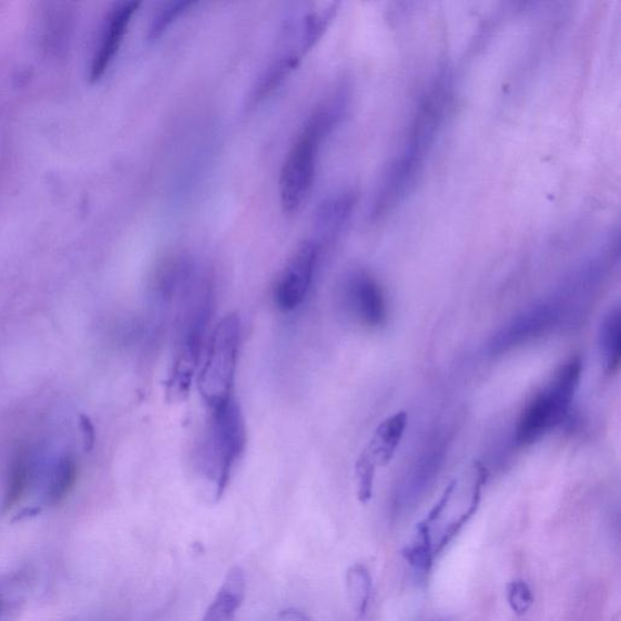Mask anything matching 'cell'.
<instances>
[{
    "label": "cell",
    "mask_w": 621,
    "mask_h": 621,
    "mask_svg": "<svg viewBox=\"0 0 621 621\" xmlns=\"http://www.w3.org/2000/svg\"><path fill=\"white\" fill-rule=\"evenodd\" d=\"M449 77L441 74L431 85L417 109L410 124L405 145L397 159L388 166L381 186L373 204L371 216L380 217L395 208L396 204L416 184L427 155L441 129L449 99Z\"/></svg>",
    "instance_id": "obj_1"
},
{
    "label": "cell",
    "mask_w": 621,
    "mask_h": 621,
    "mask_svg": "<svg viewBox=\"0 0 621 621\" xmlns=\"http://www.w3.org/2000/svg\"><path fill=\"white\" fill-rule=\"evenodd\" d=\"M347 105L348 95L340 89L308 115L281 170L279 200L284 214L294 215L303 208L315 183L323 142L342 123Z\"/></svg>",
    "instance_id": "obj_2"
},
{
    "label": "cell",
    "mask_w": 621,
    "mask_h": 621,
    "mask_svg": "<svg viewBox=\"0 0 621 621\" xmlns=\"http://www.w3.org/2000/svg\"><path fill=\"white\" fill-rule=\"evenodd\" d=\"M206 413L208 419L201 445L200 462L203 474L214 486L215 498L220 499L247 446V429L236 397L206 409Z\"/></svg>",
    "instance_id": "obj_3"
},
{
    "label": "cell",
    "mask_w": 621,
    "mask_h": 621,
    "mask_svg": "<svg viewBox=\"0 0 621 621\" xmlns=\"http://www.w3.org/2000/svg\"><path fill=\"white\" fill-rule=\"evenodd\" d=\"M584 303L564 286L552 296L528 306L501 326L488 343V353L501 356L572 325L584 310Z\"/></svg>",
    "instance_id": "obj_4"
},
{
    "label": "cell",
    "mask_w": 621,
    "mask_h": 621,
    "mask_svg": "<svg viewBox=\"0 0 621 621\" xmlns=\"http://www.w3.org/2000/svg\"><path fill=\"white\" fill-rule=\"evenodd\" d=\"M582 362L568 359L553 377L526 406L516 426L515 441L521 447L532 446L558 429L571 410L579 390Z\"/></svg>",
    "instance_id": "obj_5"
},
{
    "label": "cell",
    "mask_w": 621,
    "mask_h": 621,
    "mask_svg": "<svg viewBox=\"0 0 621 621\" xmlns=\"http://www.w3.org/2000/svg\"><path fill=\"white\" fill-rule=\"evenodd\" d=\"M242 338L237 314H230L212 334L208 354L200 373L198 390L206 409L227 403L235 396V380Z\"/></svg>",
    "instance_id": "obj_6"
},
{
    "label": "cell",
    "mask_w": 621,
    "mask_h": 621,
    "mask_svg": "<svg viewBox=\"0 0 621 621\" xmlns=\"http://www.w3.org/2000/svg\"><path fill=\"white\" fill-rule=\"evenodd\" d=\"M190 307L174 356L170 377L165 383V396L170 404L177 405L187 399L200 366L206 328L212 315L211 283L205 279L196 299Z\"/></svg>",
    "instance_id": "obj_7"
},
{
    "label": "cell",
    "mask_w": 621,
    "mask_h": 621,
    "mask_svg": "<svg viewBox=\"0 0 621 621\" xmlns=\"http://www.w3.org/2000/svg\"><path fill=\"white\" fill-rule=\"evenodd\" d=\"M322 254L318 245L307 238L289 258L274 289L275 305L282 313H292L304 304Z\"/></svg>",
    "instance_id": "obj_8"
},
{
    "label": "cell",
    "mask_w": 621,
    "mask_h": 621,
    "mask_svg": "<svg viewBox=\"0 0 621 621\" xmlns=\"http://www.w3.org/2000/svg\"><path fill=\"white\" fill-rule=\"evenodd\" d=\"M342 304L358 325L375 329L385 325L387 304L380 284L367 271L354 269L342 287Z\"/></svg>",
    "instance_id": "obj_9"
},
{
    "label": "cell",
    "mask_w": 621,
    "mask_h": 621,
    "mask_svg": "<svg viewBox=\"0 0 621 621\" xmlns=\"http://www.w3.org/2000/svg\"><path fill=\"white\" fill-rule=\"evenodd\" d=\"M446 451L445 439L437 438L420 452L397 486L393 501L395 516H405L418 507L435 483L442 468Z\"/></svg>",
    "instance_id": "obj_10"
},
{
    "label": "cell",
    "mask_w": 621,
    "mask_h": 621,
    "mask_svg": "<svg viewBox=\"0 0 621 621\" xmlns=\"http://www.w3.org/2000/svg\"><path fill=\"white\" fill-rule=\"evenodd\" d=\"M356 193L342 191L319 203L313 220V240L325 252L339 240L352 220L356 206Z\"/></svg>",
    "instance_id": "obj_11"
},
{
    "label": "cell",
    "mask_w": 621,
    "mask_h": 621,
    "mask_svg": "<svg viewBox=\"0 0 621 621\" xmlns=\"http://www.w3.org/2000/svg\"><path fill=\"white\" fill-rule=\"evenodd\" d=\"M139 7V2H122L112 8L95 51L92 67H90L89 77L92 82L101 80L109 70L110 64L119 53L129 24H131Z\"/></svg>",
    "instance_id": "obj_12"
},
{
    "label": "cell",
    "mask_w": 621,
    "mask_h": 621,
    "mask_svg": "<svg viewBox=\"0 0 621 621\" xmlns=\"http://www.w3.org/2000/svg\"><path fill=\"white\" fill-rule=\"evenodd\" d=\"M408 425V414L397 411L394 416L386 418L375 430L368 446L362 456H365L375 466H386L390 462L396 450L403 442Z\"/></svg>",
    "instance_id": "obj_13"
},
{
    "label": "cell",
    "mask_w": 621,
    "mask_h": 621,
    "mask_svg": "<svg viewBox=\"0 0 621 621\" xmlns=\"http://www.w3.org/2000/svg\"><path fill=\"white\" fill-rule=\"evenodd\" d=\"M245 590H247V582L244 572L240 567H233L202 621H235L245 598Z\"/></svg>",
    "instance_id": "obj_14"
},
{
    "label": "cell",
    "mask_w": 621,
    "mask_h": 621,
    "mask_svg": "<svg viewBox=\"0 0 621 621\" xmlns=\"http://www.w3.org/2000/svg\"><path fill=\"white\" fill-rule=\"evenodd\" d=\"M303 57L304 54L302 51L295 49L272 61L253 88L250 106L254 108L258 105V103L274 93L275 90L287 80L293 71L299 67Z\"/></svg>",
    "instance_id": "obj_15"
},
{
    "label": "cell",
    "mask_w": 621,
    "mask_h": 621,
    "mask_svg": "<svg viewBox=\"0 0 621 621\" xmlns=\"http://www.w3.org/2000/svg\"><path fill=\"white\" fill-rule=\"evenodd\" d=\"M404 558L419 580L429 578L435 559V539L432 527L421 521L404 550Z\"/></svg>",
    "instance_id": "obj_16"
},
{
    "label": "cell",
    "mask_w": 621,
    "mask_h": 621,
    "mask_svg": "<svg viewBox=\"0 0 621 621\" xmlns=\"http://www.w3.org/2000/svg\"><path fill=\"white\" fill-rule=\"evenodd\" d=\"M599 348L607 374H615L621 360V313L615 306L604 315L599 328Z\"/></svg>",
    "instance_id": "obj_17"
},
{
    "label": "cell",
    "mask_w": 621,
    "mask_h": 621,
    "mask_svg": "<svg viewBox=\"0 0 621 621\" xmlns=\"http://www.w3.org/2000/svg\"><path fill=\"white\" fill-rule=\"evenodd\" d=\"M346 588L356 618L364 619L373 593V579L368 568L360 563L349 567L346 573Z\"/></svg>",
    "instance_id": "obj_18"
},
{
    "label": "cell",
    "mask_w": 621,
    "mask_h": 621,
    "mask_svg": "<svg viewBox=\"0 0 621 621\" xmlns=\"http://www.w3.org/2000/svg\"><path fill=\"white\" fill-rule=\"evenodd\" d=\"M78 471L80 469L74 457L64 456L58 461L45 490L48 503L57 505L68 498L75 486Z\"/></svg>",
    "instance_id": "obj_19"
},
{
    "label": "cell",
    "mask_w": 621,
    "mask_h": 621,
    "mask_svg": "<svg viewBox=\"0 0 621 621\" xmlns=\"http://www.w3.org/2000/svg\"><path fill=\"white\" fill-rule=\"evenodd\" d=\"M32 476L31 461L24 451L19 452L12 460L4 496V508L10 510L22 500L30 487Z\"/></svg>",
    "instance_id": "obj_20"
},
{
    "label": "cell",
    "mask_w": 621,
    "mask_h": 621,
    "mask_svg": "<svg viewBox=\"0 0 621 621\" xmlns=\"http://www.w3.org/2000/svg\"><path fill=\"white\" fill-rule=\"evenodd\" d=\"M196 4L190 0H176V2H166L155 9L147 29L149 41H157L174 22L183 18Z\"/></svg>",
    "instance_id": "obj_21"
},
{
    "label": "cell",
    "mask_w": 621,
    "mask_h": 621,
    "mask_svg": "<svg viewBox=\"0 0 621 621\" xmlns=\"http://www.w3.org/2000/svg\"><path fill=\"white\" fill-rule=\"evenodd\" d=\"M357 496L362 503H367L373 498L375 472L377 466L365 456H359L356 466Z\"/></svg>",
    "instance_id": "obj_22"
},
{
    "label": "cell",
    "mask_w": 621,
    "mask_h": 621,
    "mask_svg": "<svg viewBox=\"0 0 621 621\" xmlns=\"http://www.w3.org/2000/svg\"><path fill=\"white\" fill-rule=\"evenodd\" d=\"M508 602L517 615H525L533 605V592L523 580H513L508 586Z\"/></svg>",
    "instance_id": "obj_23"
},
{
    "label": "cell",
    "mask_w": 621,
    "mask_h": 621,
    "mask_svg": "<svg viewBox=\"0 0 621 621\" xmlns=\"http://www.w3.org/2000/svg\"><path fill=\"white\" fill-rule=\"evenodd\" d=\"M82 427H83V435H84V444L85 449H92L94 441H95V430L92 423L86 417L81 418Z\"/></svg>",
    "instance_id": "obj_24"
},
{
    "label": "cell",
    "mask_w": 621,
    "mask_h": 621,
    "mask_svg": "<svg viewBox=\"0 0 621 621\" xmlns=\"http://www.w3.org/2000/svg\"><path fill=\"white\" fill-rule=\"evenodd\" d=\"M0 614H2V601H0Z\"/></svg>",
    "instance_id": "obj_25"
},
{
    "label": "cell",
    "mask_w": 621,
    "mask_h": 621,
    "mask_svg": "<svg viewBox=\"0 0 621 621\" xmlns=\"http://www.w3.org/2000/svg\"><path fill=\"white\" fill-rule=\"evenodd\" d=\"M283 621H293V620H289V619H284Z\"/></svg>",
    "instance_id": "obj_26"
}]
</instances>
